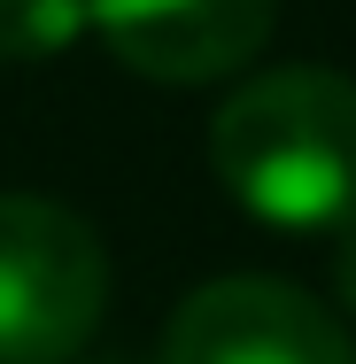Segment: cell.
Listing matches in <instances>:
<instances>
[{
	"instance_id": "obj_4",
	"label": "cell",
	"mask_w": 356,
	"mask_h": 364,
	"mask_svg": "<svg viewBox=\"0 0 356 364\" xmlns=\"http://www.w3.org/2000/svg\"><path fill=\"white\" fill-rule=\"evenodd\" d=\"M279 23V0H93L101 47L155 85H217L248 70Z\"/></svg>"
},
{
	"instance_id": "obj_3",
	"label": "cell",
	"mask_w": 356,
	"mask_h": 364,
	"mask_svg": "<svg viewBox=\"0 0 356 364\" xmlns=\"http://www.w3.org/2000/svg\"><path fill=\"white\" fill-rule=\"evenodd\" d=\"M155 364H356V341L286 279H210L171 310Z\"/></svg>"
},
{
	"instance_id": "obj_7",
	"label": "cell",
	"mask_w": 356,
	"mask_h": 364,
	"mask_svg": "<svg viewBox=\"0 0 356 364\" xmlns=\"http://www.w3.org/2000/svg\"><path fill=\"white\" fill-rule=\"evenodd\" d=\"M70 364H124V357H70Z\"/></svg>"
},
{
	"instance_id": "obj_1",
	"label": "cell",
	"mask_w": 356,
	"mask_h": 364,
	"mask_svg": "<svg viewBox=\"0 0 356 364\" xmlns=\"http://www.w3.org/2000/svg\"><path fill=\"white\" fill-rule=\"evenodd\" d=\"M210 171L256 225H356V85L341 70H264L210 117Z\"/></svg>"
},
{
	"instance_id": "obj_5",
	"label": "cell",
	"mask_w": 356,
	"mask_h": 364,
	"mask_svg": "<svg viewBox=\"0 0 356 364\" xmlns=\"http://www.w3.org/2000/svg\"><path fill=\"white\" fill-rule=\"evenodd\" d=\"M93 23V0H0V63H55Z\"/></svg>"
},
{
	"instance_id": "obj_6",
	"label": "cell",
	"mask_w": 356,
	"mask_h": 364,
	"mask_svg": "<svg viewBox=\"0 0 356 364\" xmlns=\"http://www.w3.org/2000/svg\"><path fill=\"white\" fill-rule=\"evenodd\" d=\"M333 302L356 318V225L341 232V248H333Z\"/></svg>"
},
{
	"instance_id": "obj_2",
	"label": "cell",
	"mask_w": 356,
	"mask_h": 364,
	"mask_svg": "<svg viewBox=\"0 0 356 364\" xmlns=\"http://www.w3.org/2000/svg\"><path fill=\"white\" fill-rule=\"evenodd\" d=\"M109 310V248L70 202L0 194V364L85 357Z\"/></svg>"
}]
</instances>
